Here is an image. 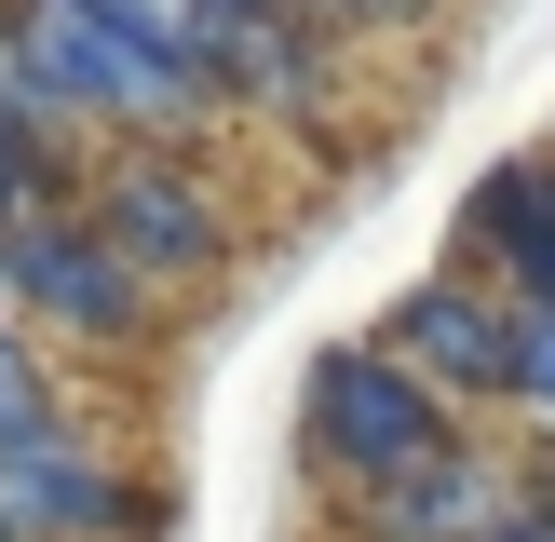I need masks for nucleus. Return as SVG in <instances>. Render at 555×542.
<instances>
[{"label": "nucleus", "mask_w": 555, "mask_h": 542, "mask_svg": "<svg viewBox=\"0 0 555 542\" xmlns=\"http://www.w3.org/2000/svg\"><path fill=\"white\" fill-rule=\"evenodd\" d=\"M163 312H177V298L81 217V190L41 204V217H14V325L41 352H68V366H150Z\"/></svg>", "instance_id": "nucleus-2"}, {"label": "nucleus", "mask_w": 555, "mask_h": 542, "mask_svg": "<svg viewBox=\"0 0 555 542\" xmlns=\"http://www.w3.org/2000/svg\"><path fill=\"white\" fill-rule=\"evenodd\" d=\"M488 542H555V502H529V515H502Z\"/></svg>", "instance_id": "nucleus-12"}, {"label": "nucleus", "mask_w": 555, "mask_h": 542, "mask_svg": "<svg viewBox=\"0 0 555 542\" xmlns=\"http://www.w3.org/2000/svg\"><path fill=\"white\" fill-rule=\"evenodd\" d=\"M204 14H271V0H204Z\"/></svg>", "instance_id": "nucleus-14"}, {"label": "nucleus", "mask_w": 555, "mask_h": 542, "mask_svg": "<svg viewBox=\"0 0 555 542\" xmlns=\"http://www.w3.org/2000/svg\"><path fill=\"white\" fill-rule=\"evenodd\" d=\"M0 529L14 542H163V488L95 406H54L41 434L0 448Z\"/></svg>", "instance_id": "nucleus-4"}, {"label": "nucleus", "mask_w": 555, "mask_h": 542, "mask_svg": "<svg viewBox=\"0 0 555 542\" xmlns=\"http://www.w3.org/2000/svg\"><path fill=\"white\" fill-rule=\"evenodd\" d=\"M285 14L339 27V41H406V27H434V14H448V0H285Z\"/></svg>", "instance_id": "nucleus-11"}, {"label": "nucleus", "mask_w": 555, "mask_h": 542, "mask_svg": "<svg viewBox=\"0 0 555 542\" xmlns=\"http://www.w3.org/2000/svg\"><path fill=\"white\" fill-rule=\"evenodd\" d=\"M542 502V461L488 448V434H461L448 461H421L406 488H366V502H325V529L339 542H488L502 515Z\"/></svg>", "instance_id": "nucleus-6"}, {"label": "nucleus", "mask_w": 555, "mask_h": 542, "mask_svg": "<svg viewBox=\"0 0 555 542\" xmlns=\"http://www.w3.org/2000/svg\"><path fill=\"white\" fill-rule=\"evenodd\" d=\"M68 393H81V379H68V352H41L14 312H0V448H14V434H41Z\"/></svg>", "instance_id": "nucleus-10"}, {"label": "nucleus", "mask_w": 555, "mask_h": 542, "mask_svg": "<svg viewBox=\"0 0 555 542\" xmlns=\"http://www.w3.org/2000/svg\"><path fill=\"white\" fill-rule=\"evenodd\" d=\"M339 27H312V14H231V122H325L339 108Z\"/></svg>", "instance_id": "nucleus-8"}, {"label": "nucleus", "mask_w": 555, "mask_h": 542, "mask_svg": "<svg viewBox=\"0 0 555 542\" xmlns=\"http://www.w3.org/2000/svg\"><path fill=\"white\" fill-rule=\"evenodd\" d=\"M448 258H475L515 298H555V150H515V163H488L461 190V244Z\"/></svg>", "instance_id": "nucleus-7"}, {"label": "nucleus", "mask_w": 555, "mask_h": 542, "mask_svg": "<svg viewBox=\"0 0 555 542\" xmlns=\"http://www.w3.org/2000/svg\"><path fill=\"white\" fill-rule=\"evenodd\" d=\"M81 217L150 271L163 298H217L244 271V190L217 177L204 150H81Z\"/></svg>", "instance_id": "nucleus-3"}, {"label": "nucleus", "mask_w": 555, "mask_h": 542, "mask_svg": "<svg viewBox=\"0 0 555 542\" xmlns=\"http://www.w3.org/2000/svg\"><path fill=\"white\" fill-rule=\"evenodd\" d=\"M68 190H81V150L14 95V81H0V231H14V217H41V204H68Z\"/></svg>", "instance_id": "nucleus-9"}, {"label": "nucleus", "mask_w": 555, "mask_h": 542, "mask_svg": "<svg viewBox=\"0 0 555 542\" xmlns=\"http://www.w3.org/2000/svg\"><path fill=\"white\" fill-rule=\"evenodd\" d=\"M0 312H14V231H0Z\"/></svg>", "instance_id": "nucleus-13"}, {"label": "nucleus", "mask_w": 555, "mask_h": 542, "mask_svg": "<svg viewBox=\"0 0 555 542\" xmlns=\"http://www.w3.org/2000/svg\"><path fill=\"white\" fill-rule=\"evenodd\" d=\"M542 502H555V475H542Z\"/></svg>", "instance_id": "nucleus-15"}, {"label": "nucleus", "mask_w": 555, "mask_h": 542, "mask_svg": "<svg viewBox=\"0 0 555 542\" xmlns=\"http://www.w3.org/2000/svg\"><path fill=\"white\" fill-rule=\"evenodd\" d=\"M515 325H529V298H515V285H488L475 258H434L421 285H393L379 339H393L406 366L461 406V421H515Z\"/></svg>", "instance_id": "nucleus-5"}, {"label": "nucleus", "mask_w": 555, "mask_h": 542, "mask_svg": "<svg viewBox=\"0 0 555 542\" xmlns=\"http://www.w3.org/2000/svg\"><path fill=\"white\" fill-rule=\"evenodd\" d=\"M461 434H488V421H461V406L434 393L393 339H379V325H366V339H325L312 366H298V461H312L325 502L406 488L421 461H448Z\"/></svg>", "instance_id": "nucleus-1"}]
</instances>
